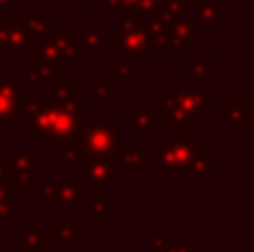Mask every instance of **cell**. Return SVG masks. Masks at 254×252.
Wrapping results in <instances>:
<instances>
[{"label": "cell", "instance_id": "cell-3", "mask_svg": "<svg viewBox=\"0 0 254 252\" xmlns=\"http://www.w3.org/2000/svg\"><path fill=\"white\" fill-rule=\"evenodd\" d=\"M174 125V132H172V141L167 143L163 150L152 152V170L156 174L165 172V170H188V163L192 161V156L196 152L205 150V143L203 141H185L183 134L194 129L192 125H185V123H172Z\"/></svg>", "mask_w": 254, "mask_h": 252}, {"label": "cell", "instance_id": "cell-7", "mask_svg": "<svg viewBox=\"0 0 254 252\" xmlns=\"http://www.w3.org/2000/svg\"><path fill=\"white\" fill-rule=\"evenodd\" d=\"M223 116L234 132H243L246 125L254 121V103L252 101H225L223 103Z\"/></svg>", "mask_w": 254, "mask_h": 252}, {"label": "cell", "instance_id": "cell-24", "mask_svg": "<svg viewBox=\"0 0 254 252\" xmlns=\"http://www.w3.org/2000/svg\"><path fill=\"white\" fill-rule=\"evenodd\" d=\"M116 163H121V168H123V172H134V170H140L147 161H145V156L140 154V152H121L119 161Z\"/></svg>", "mask_w": 254, "mask_h": 252}, {"label": "cell", "instance_id": "cell-39", "mask_svg": "<svg viewBox=\"0 0 254 252\" xmlns=\"http://www.w3.org/2000/svg\"><path fill=\"white\" fill-rule=\"evenodd\" d=\"M9 47V36H7V29H4L2 20H0V49Z\"/></svg>", "mask_w": 254, "mask_h": 252}, {"label": "cell", "instance_id": "cell-37", "mask_svg": "<svg viewBox=\"0 0 254 252\" xmlns=\"http://www.w3.org/2000/svg\"><path fill=\"white\" fill-rule=\"evenodd\" d=\"M103 7L107 9V11H121V9H123V2H121V0H103Z\"/></svg>", "mask_w": 254, "mask_h": 252}, {"label": "cell", "instance_id": "cell-38", "mask_svg": "<svg viewBox=\"0 0 254 252\" xmlns=\"http://www.w3.org/2000/svg\"><path fill=\"white\" fill-rule=\"evenodd\" d=\"M121 38H123V29H114V31H112V45H114L116 52L121 49Z\"/></svg>", "mask_w": 254, "mask_h": 252}, {"label": "cell", "instance_id": "cell-31", "mask_svg": "<svg viewBox=\"0 0 254 252\" xmlns=\"http://www.w3.org/2000/svg\"><path fill=\"white\" fill-rule=\"evenodd\" d=\"M172 241H174V235H170V232H161V235H156L152 239V252H163Z\"/></svg>", "mask_w": 254, "mask_h": 252}, {"label": "cell", "instance_id": "cell-8", "mask_svg": "<svg viewBox=\"0 0 254 252\" xmlns=\"http://www.w3.org/2000/svg\"><path fill=\"white\" fill-rule=\"evenodd\" d=\"M18 110H20V87H18V83L0 80V121H7V123L16 121Z\"/></svg>", "mask_w": 254, "mask_h": 252}, {"label": "cell", "instance_id": "cell-33", "mask_svg": "<svg viewBox=\"0 0 254 252\" xmlns=\"http://www.w3.org/2000/svg\"><path fill=\"white\" fill-rule=\"evenodd\" d=\"M20 212V203H16V201H7V203H2L0 205V221L2 219H11V217H16V214Z\"/></svg>", "mask_w": 254, "mask_h": 252}, {"label": "cell", "instance_id": "cell-4", "mask_svg": "<svg viewBox=\"0 0 254 252\" xmlns=\"http://www.w3.org/2000/svg\"><path fill=\"white\" fill-rule=\"evenodd\" d=\"M123 123L121 121H98V123H85L83 136V154L94 159H107L116 163L121 156L119 136Z\"/></svg>", "mask_w": 254, "mask_h": 252}, {"label": "cell", "instance_id": "cell-26", "mask_svg": "<svg viewBox=\"0 0 254 252\" xmlns=\"http://www.w3.org/2000/svg\"><path fill=\"white\" fill-rule=\"evenodd\" d=\"M80 43L85 52H98L103 47V34L101 29H83L80 31Z\"/></svg>", "mask_w": 254, "mask_h": 252}, {"label": "cell", "instance_id": "cell-5", "mask_svg": "<svg viewBox=\"0 0 254 252\" xmlns=\"http://www.w3.org/2000/svg\"><path fill=\"white\" fill-rule=\"evenodd\" d=\"M9 170L16 177V183H20V190L25 194L31 192V177L43 170V163L31 156L29 150H16L9 154Z\"/></svg>", "mask_w": 254, "mask_h": 252}, {"label": "cell", "instance_id": "cell-36", "mask_svg": "<svg viewBox=\"0 0 254 252\" xmlns=\"http://www.w3.org/2000/svg\"><path fill=\"white\" fill-rule=\"evenodd\" d=\"M94 0H71V9L74 11H87V9H92Z\"/></svg>", "mask_w": 254, "mask_h": 252}, {"label": "cell", "instance_id": "cell-13", "mask_svg": "<svg viewBox=\"0 0 254 252\" xmlns=\"http://www.w3.org/2000/svg\"><path fill=\"white\" fill-rule=\"evenodd\" d=\"M2 25L9 36V47L16 49V52H22V49L29 47L31 36L27 31V20H2Z\"/></svg>", "mask_w": 254, "mask_h": 252}, {"label": "cell", "instance_id": "cell-15", "mask_svg": "<svg viewBox=\"0 0 254 252\" xmlns=\"http://www.w3.org/2000/svg\"><path fill=\"white\" fill-rule=\"evenodd\" d=\"M45 244H52L49 241V232H45L40 228V223H31L29 230L25 235H20V252H36L40 250Z\"/></svg>", "mask_w": 254, "mask_h": 252}, {"label": "cell", "instance_id": "cell-1", "mask_svg": "<svg viewBox=\"0 0 254 252\" xmlns=\"http://www.w3.org/2000/svg\"><path fill=\"white\" fill-rule=\"evenodd\" d=\"M83 123L80 105H61V103H47L40 105L38 114L31 121V141H54L61 143L69 134L78 129Z\"/></svg>", "mask_w": 254, "mask_h": 252}, {"label": "cell", "instance_id": "cell-42", "mask_svg": "<svg viewBox=\"0 0 254 252\" xmlns=\"http://www.w3.org/2000/svg\"><path fill=\"white\" fill-rule=\"evenodd\" d=\"M13 0H0V9H11Z\"/></svg>", "mask_w": 254, "mask_h": 252}, {"label": "cell", "instance_id": "cell-27", "mask_svg": "<svg viewBox=\"0 0 254 252\" xmlns=\"http://www.w3.org/2000/svg\"><path fill=\"white\" fill-rule=\"evenodd\" d=\"M152 123H154V114L149 110H140V112H134V114H131V129H136V132L149 129Z\"/></svg>", "mask_w": 254, "mask_h": 252}, {"label": "cell", "instance_id": "cell-21", "mask_svg": "<svg viewBox=\"0 0 254 252\" xmlns=\"http://www.w3.org/2000/svg\"><path fill=\"white\" fill-rule=\"evenodd\" d=\"M112 210V203L103 199V183H92V221L101 223Z\"/></svg>", "mask_w": 254, "mask_h": 252}, {"label": "cell", "instance_id": "cell-35", "mask_svg": "<svg viewBox=\"0 0 254 252\" xmlns=\"http://www.w3.org/2000/svg\"><path fill=\"white\" fill-rule=\"evenodd\" d=\"M192 250H194L192 244H176V241H172L163 252H192Z\"/></svg>", "mask_w": 254, "mask_h": 252}, {"label": "cell", "instance_id": "cell-28", "mask_svg": "<svg viewBox=\"0 0 254 252\" xmlns=\"http://www.w3.org/2000/svg\"><path fill=\"white\" fill-rule=\"evenodd\" d=\"M92 98L94 101H110L112 98V83L107 80H94L92 83Z\"/></svg>", "mask_w": 254, "mask_h": 252}, {"label": "cell", "instance_id": "cell-16", "mask_svg": "<svg viewBox=\"0 0 254 252\" xmlns=\"http://www.w3.org/2000/svg\"><path fill=\"white\" fill-rule=\"evenodd\" d=\"M185 80H212L214 78V63L212 61H185L183 65Z\"/></svg>", "mask_w": 254, "mask_h": 252}, {"label": "cell", "instance_id": "cell-25", "mask_svg": "<svg viewBox=\"0 0 254 252\" xmlns=\"http://www.w3.org/2000/svg\"><path fill=\"white\" fill-rule=\"evenodd\" d=\"M112 80L114 83H123V80H131V58H116L112 63Z\"/></svg>", "mask_w": 254, "mask_h": 252}, {"label": "cell", "instance_id": "cell-9", "mask_svg": "<svg viewBox=\"0 0 254 252\" xmlns=\"http://www.w3.org/2000/svg\"><path fill=\"white\" fill-rule=\"evenodd\" d=\"M45 38L56 47L58 58L61 61H69V58H80V45L76 43L74 34L69 29H49Z\"/></svg>", "mask_w": 254, "mask_h": 252}, {"label": "cell", "instance_id": "cell-45", "mask_svg": "<svg viewBox=\"0 0 254 252\" xmlns=\"http://www.w3.org/2000/svg\"><path fill=\"white\" fill-rule=\"evenodd\" d=\"M0 239H2V228H0Z\"/></svg>", "mask_w": 254, "mask_h": 252}, {"label": "cell", "instance_id": "cell-6", "mask_svg": "<svg viewBox=\"0 0 254 252\" xmlns=\"http://www.w3.org/2000/svg\"><path fill=\"white\" fill-rule=\"evenodd\" d=\"M80 181L83 183H110L114 179V168L107 159H94V156L80 154Z\"/></svg>", "mask_w": 254, "mask_h": 252}, {"label": "cell", "instance_id": "cell-41", "mask_svg": "<svg viewBox=\"0 0 254 252\" xmlns=\"http://www.w3.org/2000/svg\"><path fill=\"white\" fill-rule=\"evenodd\" d=\"M131 152H140V154H143V152H145V143L143 141H134V143H131Z\"/></svg>", "mask_w": 254, "mask_h": 252}, {"label": "cell", "instance_id": "cell-19", "mask_svg": "<svg viewBox=\"0 0 254 252\" xmlns=\"http://www.w3.org/2000/svg\"><path fill=\"white\" fill-rule=\"evenodd\" d=\"M212 161H214V154L207 150H201L192 156V161L188 163V170L192 172L194 183H201L205 179V174L212 170Z\"/></svg>", "mask_w": 254, "mask_h": 252}, {"label": "cell", "instance_id": "cell-2", "mask_svg": "<svg viewBox=\"0 0 254 252\" xmlns=\"http://www.w3.org/2000/svg\"><path fill=\"white\" fill-rule=\"evenodd\" d=\"M161 101H163V119L170 121V123H185L194 127L214 107V94L167 89V92H163Z\"/></svg>", "mask_w": 254, "mask_h": 252}, {"label": "cell", "instance_id": "cell-29", "mask_svg": "<svg viewBox=\"0 0 254 252\" xmlns=\"http://www.w3.org/2000/svg\"><path fill=\"white\" fill-rule=\"evenodd\" d=\"M161 2L163 0H138V2H136V9H138V11L149 20L154 13L161 11Z\"/></svg>", "mask_w": 254, "mask_h": 252}, {"label": "cell", "instance_id": "cell-34", "mask_svg": "<svg viewBox=\"0 0 254 252\" xmlns=\"http://www.w3.org/2000/svg\"><path fill=\"white\" fill-rule=\"evenodd\" d=\"M0 183H4V186L16 183V177H13V172L9 170V163H4L2 159H0Z\"/></svg>", "mask_w": 254, "mask_h": 252}, {"label": "cell", "instance_id": "cell-23", "mask_svg": "<svg viewBox=\"0 0 254 252\" xmlns=\"http://www.w3.org/2000/svg\"><path fill=\"white\" fill-rule=\"evenodd\" d=\"M121 13H123V27H121V29H125V31L145 29V25H147V18H145L136 7H123Z\"/></svg>", "mask_w": 254, "mask_h": 252}, {"label": "cell", "instance_id": "cell-20", "mask_svg": "<svg viewBox=\"0 0 254 252\" xmlns=\"http://www.w3.org/2000/svg\"><path fill=\"white\" fill-rule=\"evenodd\" d=\"M54 92V103H61V105H80L83 101V94L78 89H74V85L69 80H61L58 85L52 87Z\"/></svg>", "mask_w": 254, "mask_h": 252}, {"label": "cell", "instance_id": "cell-32", "mask_svg": "<svg viewBox=\"0 0 254 252\" xmlns=\"http://www.w3.org/2000/svg\"><path fill=\"white\" fill-rule=\"evenodd\" d=\"M40 192H43L45 201H52V203H58V183H40Z\"/></svg>", "mask_w": 254, "mask_h": 252}, {"label": "cell", "instance_id": "cell-22", "mask_svg": "<svg viewBox=\"0 0 254 252\" xmlns=\"http://www.w3.org/2000/svg\"><path fill=\"white\" fill-rule=\"evenodd\" d=\"M49 29H52V20H45L43 13H40L38 9H34V11L29 13V20H27V31H29V36L31 38H45Z\"/></svg>", "mask_w": 254, "mask_h": 252}, {"label": "cell", "instance_id": "cell-43", "mask_svg": "<svg viewBox=\"0 0 254 252\" xmlns=\"http://www.w3.org/2000/svg\"><path fill=\"white\" fill-rule=\"evenodd\" d=\"M121 2H123V7H136L138 0H121Z\"/></svg>", "mask_w": 254, "mask_h": 252}, {"label": "cell", "instance_id": "cell-14", "mask_svg": "<svg viewBox=\"0 0 254 252\" xmlns=\"http://www.w3.org/2000/svg\"><path fill=\"white\" fill-rule=\"evenodd\" d=\"M83 136H85V121L78 125L74 134H69L67 138H63L58 145H61V156L65 161H78V156L83 154Z\"/></svg>", "mask_w": 254, "mask_h": 252}, {"label": "cell", "instance_id": "cell-30", "mask_svg": "<svg viewBox=\"0 0 254 252\" xmlns=\"http://www.w3.org/2000/svg\"><path fill=\"white\" fill-rule=\"evenodd\" d=\"M38 110H40V103L38 101H25L20 105V110H18V116H22L27 123H31V121H34V116L38 114Z\"/></svg>", "mask_w": 254, "mask_h": 252}, {"label": "cell", "instance_id": "cell-17", "mask_svg": "<svg viewBox=\"0 0 254 252\" xmlns=\"http://www.w3.org/2000/svg\"><path fill=\"white\" fill-rule=\"evenodd\" d=\"M80 201H83V190H80V186H76V183H71V181L58 186V205H61V210L65 214H69L71 205L80 203Z\"/></svg>", "mask_w": 254, "mask_h": 252}, {"label": "cell", "instance_id": "cell-10", "mask_svg": "<svg viewBox=\"0 0 254 252\" xmlns=\"http://www.w3.org/2000/svg\"><path fill=\"white\" fill-rule=\"evenodd\" d=\"M152 49L149 45V36L145 29H123V38H121V49L119 52L123 54L125 58H143L145 52Z\"/></svg>", "mask_w": 254, "mask_h": 252}, {"label": "cell", "instance_id": "cell-44", "mask_svg": "<svg viewBox=\"0 0 254 252\" xmlns=\"http://www.w3.org/2000/svg\"><path fill=\"white\" fill-rule=\"evenodd\" d=\"M20 80H29V67L20 71Z\"/></svg>", "mask_w": 254, "mask_h": 252}, {"label": "cell", "instance_id": "cell-11", "mask_svg": "<svg viewBox=\"0 0 254 252\" xmlns=\"http://www.w3.org/2000/svg\"><path fill=\"white\" fill-rule=\"evenodd\" d=\"M192 34H194L192 20H185V18H174V20H170V47L172 49L192 52L194 49Z\"/></svg>", "mask_w": 254, "mask_h": 252}, {"label": "cell", "instance_id": "cell-40", "mask_svg": "<svg viewBox=\"0 0 254 252\" xmlns=\"http://www.w3.org/2000/svg\"><path fill=\"white\" fill-rule=\"evenodd\" d=\"M7 201H11V194H9V186L0 183V205L7 203Z\"/></svg>", "mask_w": 254, "mask_h": 252}, {"label": "cell", "instance_id": "cell-18", "mask_svg": "<svg viewBox=\"0 0 254 252\" xmlns=\"http://www.w3.org/2000/svg\"><path fill=\"white\" fill-rule=\"evenodd\" d=\"M221 11H223V0H212V2H198L196 4V16L203 25V31L214 27V22L219 20Z\"/></svg>", "mask_w": 254, "mask_h": 252}, {"label": "cell", "instance_id": "cell-12", "mask_svg": "<svg viewBox=\"0 0 254 252\" xmlns=\"http://www.w3.org/2000/svg\"><path fill=\"white\" fill-rule=\"evenodd\" d=\"M49 241H69V244H80L83 241V223L78 221H54L49 226Z\"/></svg>", "mask_w": 254, "mask_h": 252}]
</instances>
